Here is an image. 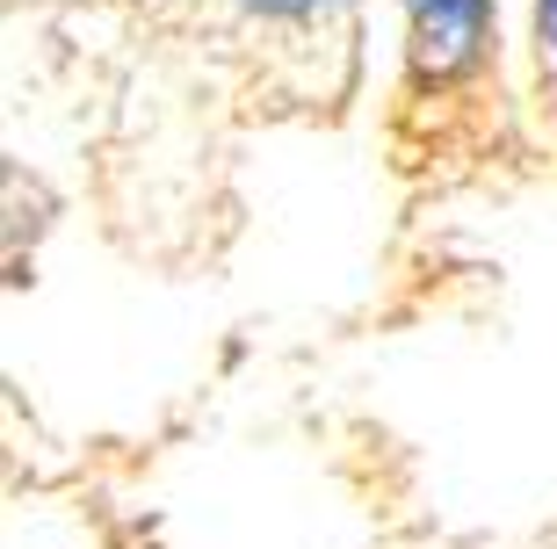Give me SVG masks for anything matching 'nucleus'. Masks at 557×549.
<instances>
[{
	"label": "nucleus",
	"instance_id": "nucleus-3",
	"mask_svg": "<svg viewBox=\"0 0 557 549\" xmlns=\"http://www.w3.org/2000/svg\"><path fill=\"white\" fill-rule=\"evenodd\" d=\"M529 43H536L543 73H557V0H529Z\"/></svg>",
	"mask_w": 557,
	"mask_h": 549
},
{
	"label": "nucleus",
	"instance_id": "nucleus-2",
	"mask_svg": "<svg viewBox=\"0 0 557 549\" xmlns=\"http://www.w3.org/2000/svg\"><path fill=\"white\" fill-rule=\"evenodd\" d=\"M225 8L269 37H326L355 15V0H225Z\"/></svg>",
	"mask_w": 557,
	"mask_h": 549
},
{
	"label": "nucleus",
	"instance_id": "nucleus-1",
	"mask_svg": "<svg viewBox=\"0 0 557 549\" xmlns=\"http://www.w3.org/2000/svg\"><path fill=\"white\" fill-rule=\"evenodd\" d=\"M392 8H398V65H406L413 102L456 95L493 65L499 0H392Z\"/></svg>",
	"mask_w": 557,
	"mask_h": 549
}]
</instances>
